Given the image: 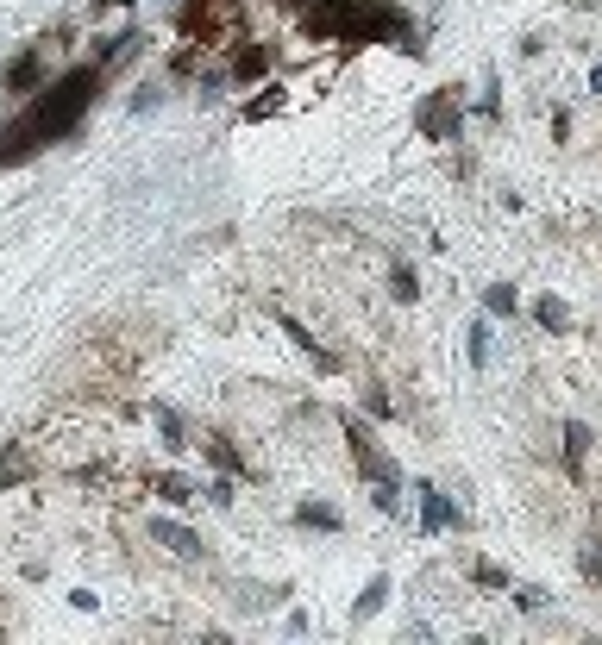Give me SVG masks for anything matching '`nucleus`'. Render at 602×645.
Masks as SVG:
<instances>
[{
  "mask_svg": "<svg viewBox=\"0 0 602 645\" xmlns=\"http://www.w3.org/2000/svg\"><path fill=\"white\" fill-rule=\"evenodd\" d=\"M95 88H101V63H82V69H69L57 88H44L38 107L19 113L13 126L0 132V163H19V157H32L38 145H57V138H69V132L82 126V113H88V101H95Z\"/></svg>",
  "mask_w": 602,
  "mask_h": 645,
  "instance_id": "f257e3e1",
  "label": "nucleus"
},
{
  "mask_svg": "<svg viewBox=\"0 0 602 645\" xmlns=\"http://www.w3.org/2000/svg\"><path fill=\"white\" fill-rule=\"evenodd\" d=\"M345 439H352V458H358V470L370 476V483H377V489H402V470L377 451V439H370V426H364V420L345 414Z\"/></svg>",
  "mask_w": 602,
  "mask_h": 645,
  "instance_id": "f03ea898",
  "label": "nucleus"
},
{
  "mask_svg": "<svg viewBox=\"0 0 602 645\" xmlns=\"http://www.w3.org/2000/svg\"><path fill=\"white\" fill-rule=\"evenodd\" d=\"M458 126H465V119H458L452 88H439L433 101L421 107V132H427V138H439V145H452V138H458Z\"/></svg>",
  "mask_w": 602,
  "mask_h": 645,
  "instance_id": "7ed1b4c3",
  "label": "nucleus"
},
{
  "mask_svg": "<svg viewBox=\"0 0 602 645\" xmlns=\"http://www.w3.org/2000/svg\"><path fill=\"white\" fill-rule=\"evenodd\" d=\"M421 527L427 533H446V527H458V508L439 489H421Z\"/></svg>",
  "mask_w": 602,
  "mask_h": 645,
  "instance_id": "20e7f679",
  "label": "nucleus"
},
{
  "mask_svg": "<svg viewBox=\"0 0 602 645\" xmlns=\"http://www.w3.org/2000/svg\"><path fill=\"white\" fill-rule=\"evenodd\" d=\"M590 445H596V439H590V426H584V420H565V464H571V470H584Z\"/></svg>",
  "mask_w": 602,
  "mask_h": 645,
  "instance_id": "39448f33",
  "label": "nucleus"
},
{
  "mask_svg": "<svg viewBox=\"0 0 602 645\" xmlns=\"http://www.w3.org/2000/svg\"><path fill=\"white\" fill-rule=\"evenodd\" d=\"M534 314H540V326H546V332H571V307H565L559 295H540V301H534Z\"/></svg>",
  "mask_w": 602,
  "mask_h": 645,
  "instance_id": "423d86ee",
  "label": "nucleus"
},
{
  "mask_svg": "<svg viewBox=\"0 0 602 645\" xmlns=\"http://www.w3.org/2000/svg\"><path fill=\"white\" fill-rule=\"evenodd\" d=\"M151 539H157V545H170V552H195V533H189V527H176V520H151Z\"/></svg>",
  "mask_w": 602,
  "mask_h": 645,
  "instance_id": "0eeeda50",
  "label": "nucleus"
},
{
  "mask_svg": "<svg viewBox=\"0 0 602 645\" xmlns=\"http://www.w3.org/2000/svg\"><path fill=\"white\" fill-rule=\"evenodd\" d=\"M38 69H44V63H38V57H19V63H13V69H7V88H13V94H26V88H32V82H38Z\"/></svg>",
  "mask_w": 602,
  "mask_h": 645,
  "instance_id": "6e6552de",
  "label": "nucleus"
},
{
  "mask_svg": "<svg viewBox=\"0 0 602 645\" xmlns=\"http://www.w3.org/2000/svg\"><path fill=\"white\" fill-rule=\"evenodd\" d=\"M301 527H320V533H339V508H320V501H308V508H301Z\"/></svg>",
  "mask_w": 602,
  "mask_h": 645,
  "instance_id": "1a4fd4ad",
  "label": "nucleus"
},
{
  "mask_svg": "<svg viewBox=\"0 0 602 645\" xmlns=\"http://www.w3.org/2000/svg\"><path fill=\"white\" fill-rule=\"evenodd\" d=\"M483 307H490V314H515V289H508V282H490V289H483Z\"/></svg>",
  "mask_w": 602,
  "mask_h": 645,
  "instance_id": "9d476101",
  "label": "nucleus"
},
{
  "mask_svg": "<svg viewBox=\"0 0 602 645\" xmlns=\"http://www.w3.org/2000/svg\"><path fill=\"white\" fill-rule=\"evenodd\" d=\"M577 570H584L590 583H602V539H584V552H577Z\"/></svg>",
  "mask_w": 602,
  "mask_h": 645,
  "instance_id": "9b49d317",
  "label": "nucleus"
},
{
  "mask_svg": "<svg viewBox=\"0 0 602 645\" xmlns=\"http://www.w3.org/2000/svg\"><path fill=\"white\" fill-rule=\"evenodd\" d=\"M465 345H471V364H477V370L490 364V326H483V320H471V339H465Z\"/></svg>",
  "mask_w": 602,
  "mask_h": 645,
  "instance_id": "f8f14e48",
  "label": "nucleus"
},
{
  "mask_svg": "<svg viewBox=\"0 0 602 645\" xmlns=\"http://www.w3.org/2000/svg\"><path fill=\"white\" fill-rule=\"evenodd\" d=\"M383 595H389V577H370L364 602H358V620H364V614H377V608H383Z\"/></svg>",
  "mask_w": 602,
  "mask_h": 645,
  "instance_id": "ddd939ff",
  "label": "nucleus"
},
{
  "mask_svg": "<svg viewBox=\"0 0 602 645\" xmlns=\"http://www.w3.org/2000/svg\"><path fill=\"white\" fill-rule=\"evenodd\" d=\"M471 577H477L483 589H508V570H502V564H471Z\"/></svg>",
  "mask_w": 602,
  "mask_h": 645,
  "instance_id": "4468645a",
  "label": "nucleus"
},
{
  "mask_svg": "<svg viewBox=\"0 0 602 645\" xmlns=\"http://www.w3.org/2000/svg\"><path fill=\"white\" fill-rule=\"evenodd\" d=\"M26 470H32V458H26V451H13V458L0 464V489H7V483H19V476H26Z\"/></svg>",
  "mask_w": 602,
  "mask_h": 645,
  "instance_id": "2eb2a0df",
  "label": "nucleus"
},
{
  "mask_svg": "<svg viewBox=\"0 0 602 645\" xmlns=\"http://www.w3.org/2000/svg\"><path fill=\"white\" fill-rule=\"evenodd\" d=\"M515 608L521 614H540L546 608V589H515Z\"/></svg>",
  "mask_w": 602,
  "mask_h": 645,
  "instance_id": "dca6fc26",
  "label": "nucleus"
},
{
  "mask_svg": "<svg viewBox=\"0 0 602 645\" xmlns=\"http://www.w3.org/2000/svg\"><path fill=\"white\" fill-rule=\"evenodd\" d=\"M414 289H421V282H414V270L402 264V270H396V301H414Z\"/></svg>",
  "mask_w": 602,
  "mask_h": 645,
  "instance_id": "f3484780",
  "label": "nucleus"
},
{
  "mask_svg": "<svg viewBox=\"0 0 602 645\" xmlns=\"http://www.w3.org/2000/svg\"><path fill=\"white\" fill-rule=\"evenodd\" d=\"M590 94H602V63H596V69H590Z\"/></svg>",
  "mask_w": 602,
  "mask_h": 645,
  "instance_id": "a211bd4d",
  "label": "nucleus"
}]
</instances>
